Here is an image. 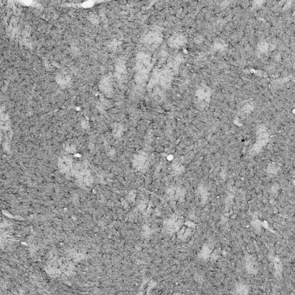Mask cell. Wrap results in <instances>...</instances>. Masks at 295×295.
Masks as SVG:
<instances>
[{"mask_svg": "<svg viewBox=\"0 0 295 295\" xmlns=\"http://www.w3.org/2000/svg\"><path fill=\"white\" fill-rule=\"evenodd\" d=\"M247 268L249 271H250L252 273L255 272L256 267L253 258H251L250 257H249V260L247 261Z\"/></svg>", "mask_w": 295, "mask_h": 295, "instance_id": "cell-1", "label": "cell"}]
</instances>
